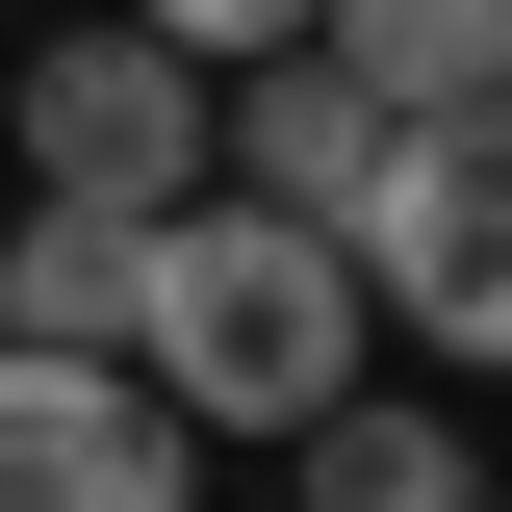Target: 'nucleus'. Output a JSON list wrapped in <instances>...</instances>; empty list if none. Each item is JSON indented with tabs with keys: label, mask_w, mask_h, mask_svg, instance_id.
I'll return each mask as SVG.
<instances>
[{
	"label": "nucleus",
	"mask_w": 512,
	"mask_h": 512,
	"mask_svg": "<svg viewBox=\"0 0 512 512\" xmlns=\"http://www.w3.org/2000/svg\"><path fill=\"white\" fill-rule=\"evenodd\" d=\"M487 512H512V461H487Z\"/></svg>",
	"instance_id": "9b49d317"
},
{
	"label": "nucleus",
	"mask_w": 512,
	"mask_h": 512,
	"mask_svg": "<svg viewBox=\"0 0 512 512\" xmlns=\"http://www.w3.org/2000/svg\"><path fill=\"white\" fill-rule=\"evenodd\" d=\"M128 256L103 205H0V359H128Z\"/></svg>",
	"instance_id": "6e6552de"
},
{
	"label": "nucleus",
	"mask_w": 512,
	"mask_h": 512,
	"mask_svg": "<svg viewBox=\"0 0 512 512\" xmlns=\"http://www.w3.org/2000/svg\"><path fill=\"white\" fill-rule=\"evenodd\" d=\"M128 384L180 410V436H308L333 384H384V308H359V256L333 231H282V205H154V256H128Z\"/></svg>",
	"instance_id": "f257e3e1"
},
{
	"label": "nucleus",
	"mask_w": 512,
	"mask_h": 512,
	"mask_svg": "<svg viewBox=\"0 0 512 512\" xmlns=\"http://www.w3.org/2000/svg\"><path fill=\"white\" fill-rule=\"evenodd\" d=\"M308 52L359 77L384 128H487V103H512V0H333Z\"/></svg>",
	"instance_id": "0eeeda50"
},
{
	"label": "nucleus",
	"mask_w": 512,
	"mask_h": 512,
	"mask_svg": "<svg viewBox=\"0 0 512 512\" xmlns=\"http://www.w3.org/2000/svg\"><path fill=\"white\" fill-rule=\"evenodd\" d=\"M333 256H359L384 359L512 384V103H487V128H384V180L333 205Z\"/></svg>",
	"instance_id": "f03ea898"
},
{
	"label": "nucleus",
	"mask_w": 512,
	"mask_h": 512,
	"mask_svg": "<svg viewBox=\"0 0 512 512\" xmlns=\"http://www.w3.org/2000/svg\"><path fill=\"white\" fill-rule=\"evenodd\" d=\"M205 180H231V205H282V231H333V205L384 180V103H359L333 52H256L231 103H205Z\"/></svg>",
	"instance_id": "39448f33"
},
{
	"label": "nucleus",
	"mask_w": 512,
	"mask_h": 512,
	"mask_svg": "<svg viewBox=\"0 0 512 512\" xmlns=\"http://www.w3.org/2000/svg\"><path fill=\"white\" fill-rule=\"evenodd\" d=\"M26 26H77V0H26Z\"/></svg>",
	"instance_id": "9d476101"
},
{
	"label": "nucleus",
	"mask_w": 512,
	"mask_h": 512,
	"mask_svg": "<svg viewBox=\"0 0 512 512\" xmlns=\"http://www.w3.org/2000/svg\"><path fill=\"white\" fill-rule=\"evenodd\" d=\"M282 512H487V436H461V384H333L308 436H282Z\"/></svg>",
	"instance_id": "423d86ee"
},
{
	"label": "nucleus",
	"mask_w": 512,
	"mask_h": 512,
	"mask_svg": "<svg viewBox=\"0 0 512 512\" xmlns=\"http://www.w3.org/2000/svg\"><path fill=\"white\" fill-rule=\"evenodd\" d=\"M0 512H205V436L128 359H0Z\"/></svg>",
	"instance_id": "20e7f679"
},
{
	"label": "nucleus",
	"mask_w": 512,
	"mask_h": 512,
	"mask_svg": "<svg viewBox=\"0 0 512 512\" xmlns=\"http://www.w3.org/2000/svg\"><path fill=\"white\" fill-rule=\"evenodd\" d=\"M205 103H231V77H180L128 0H77V26H26V77H0V154H26V205L154 231V205H205Z\"/></svg>",
	"instance_id": "7ed1b4c3"
},
{
	"label": "nucleus",
	"mask_w": 512,
	"mask_h": 512,
	"mask_svg": "<svg viewBox=\"0 0 512 512\" xmlns=\"http://www.w3.org/2000/svg\"><path fill=\"white\" fill-rule=\"evenodd\" d=\"M128 26H154V52H180V77H256V52H308L333 0H128Z\"/></svg>",
	"instance_id": "1a4fd4ad"
}]
</instances>
